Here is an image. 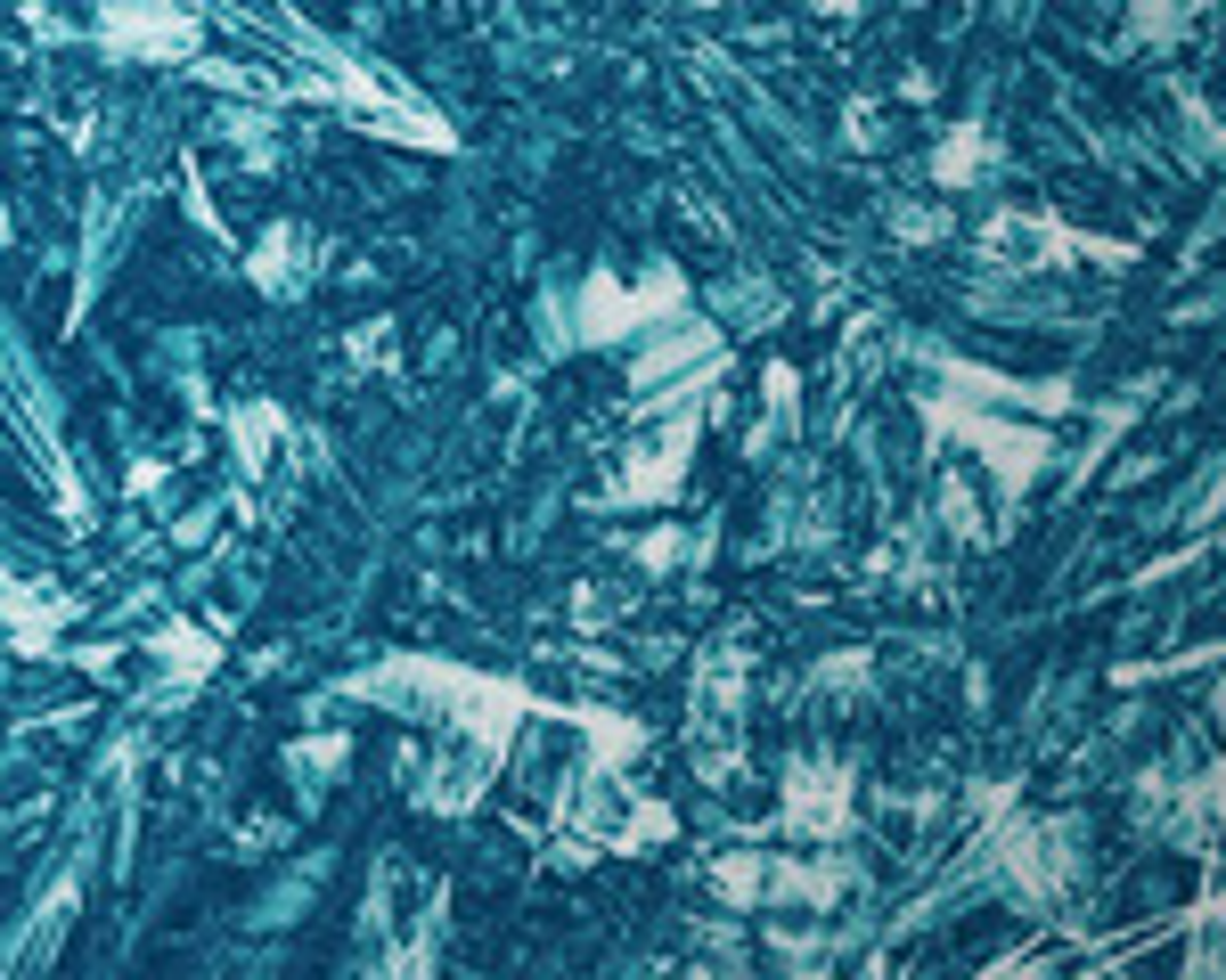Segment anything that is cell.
I'll return each instance as SVG.
<instances>
[{
	"instance_id": "6da1fadb",
	"label": "cell",
	"mask_w": 1226,
	"mask_h": 980,
	"mask_svg": "<svg viewBox=\"0 0 1226 980\" xmlns=\"http://www.w3.org/2000/svg\"><path fill=\"white\" fill-rule=\"evenodd\" d=\"M164 653H172V662H180V670H189V678H197V670H205V638H189V630H172V638H164Z\"/></svg>"
}]
</instances>
